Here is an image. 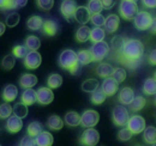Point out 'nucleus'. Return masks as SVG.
Here are the masks:
<instances>
[{
    "mask_svg": "<svg viewBox=\"0 0 156 146\" xmlns=\"http://www.w3.org/2000/svg\"><path fill=\"white\" fill-rule=\"evenodd\" d=\"M144 54V44L137 38H129L125 41L124 47L118 53L119 60L129 68L135 70L139 66L142 56Z\"/></svg>",
    "mask_w": 156,
    "mask_h": 146,
    "instance_id": "f257e3e1",
    "label": "nucleus"
},
{
    "mask_svg": "<svg viewBox=\"0 0 156 146\" xmlns=\"http://www.w3.org/2000/svg\"><path fill=\"white\" fill-rule=\"evenodd\" d=\"M59 66L67 70L71 74H77L80 65L77 62V53L72 49H65L59 55Z\"/></svg>",
    "mask_w": 156,
    "mask_h": 146,
    "instance_id": "f03ea898",
    "label": "nucleus"
},
{
    "mask_svg": "<svg viewBox=\"0 0 156 146\" xmlns=\"http://www.w3.org/2000/svg\"><path fill=\"white\" fill-rule=\"evenodd\" d=\"M138 12V5L131 0H121L119 5V13L126 20H133Z\"/></svg>",
    "mask_w": 156,
    "mask_h": 146,
    "instance_id": "7ed1b4c3",
    "label": "nucleus"
},
{
    "mask_svg": "<svg viewBox=\"0 0 156 146\" xmlns=\"http://www.w3.org/2000/svg\"><path fill=\"white\" fill-rule=\"evenodd\" d=\"M129 119H130V113L126 109L125 106L119 104V106H115L113 108V110H112V120H113L115 126L125 127Z\"/></svg>",
    "mask_w": 156,
    "mask_h": 146,
    "instance_id": "20e7f679",
    "label": "nucleus"
},
{
    "mask_svg": "<svg viewBox=\"0 0 156 146\" xmlns=\"http://www.w3.org/2000/svg\"><path fill=\"white\" fill-rule=\"evenodd\" d=\"M89 50L91 53L93 61H102L105 57L108 56L111 48H109V44L106 41H101V42L94 43Z\"/></svg>",
    "mask_w": 156,
    "mask_h": 146,
    "instance_id": "39448f33",
    "label": "nucleus"
},
{
    "mask_svg": "<svg viewBox=\"0 0 156 146\" xmlns=\"http://www.w3.org/2000/svg\"><path fill=\"white\" fill-rule=\"evenodd\" d=\"M153 22V16L151 13H149L148 11H138L137 15L133 18V24L135 28L139 31H145L150 29Z\"/></svg>",
    "mask_w": 156,
    "mask_h": 146,
    "instance_id": "423d86ee",
    "label": "nucleus"
},
{
    "mask_svg": "<svg viewBox=\"0 0 156 146\" xmlns=\"http://www.w3.org/2000/svg\"><path fill=\"white\" fill-rule=\"evenodd\" d=\"M100 141V133L95 128H85L82 133L79 143L82 146H96Z\"/></svg>",
    "mask_w": 156,
    "mask_h": 146,
    "instance_id": "0eeeda50",
    "label": "nucleus"
},
{
    "mask_svg": "<svg viewBox=\"0 0 156 146\" xmlns=\"http://www.w3.org/2000/svg\"><path fill=\"white\" fill-rule=\"evenodd\" d=\"M100 121V115L96 110L88 109L80 115V126L84 128H94Z\"/></svg>",
    "mask_w": 156,
    "mask_h": 146,
    "instance_id": "6e6552de",
    "label": "nucleus"
},
{
    "mask_svg": "<svg viewBox=\"0 0 156 146\" xmlns=\"http://www.w3.org/2000/svg\"><path fill=\"white\" fill-rule=\"evenodd\" d=\"M126 127L130 129V132L132 134H140V133H143L144 128L147 127L145 119L140 115H132V116H130V119L126 123Z\"/></svg>",
    "mask_w": 156,
    "mask_h": 146,
    "instance_id": "1a4fd4ad",
    "label": "nucleus"
},
{
    "mask_svg": "<svg viewBox=\"0 0 156 146\" xmlns=\"http://www.w3.org/2000/svg\"><path fill=\"white\" fill-rule=\"evenodd\" d=\"M53 99H54L53 90L49 89L48 86H42L36 91V102L41 106H48L53 102Z\"/></svg>",
    "mask_w": 156,
    "mask_h": 146,
    "instance_id": "9d476101",
    "label": "nucleus"
},
{
    "mask_svg": "<svg viewBox=\"0 0 156 146\" xmlns=\"http://www.w3.org/2000/svg\"><path fill=\"white\" fill-rule=\"evenodd\" d=\"M42 62V57L37 50H29L24 57V66L28 70H36L39 68Z\"/></svg>",
    "mask_w": 156,
    "mask_h": 146,
    "instance_id": "9b49d317",
    "label": "nucleus"
},
{
    "mask_svg": "<svg viewBox=\"0 0 156 146\" xmlns=\"http://www.w3.org/2000/svg\"><path fill=\"white\" fill-rule=\"evenodd\" d=\"M77 7L78 6L76 0H62V2L60 5V12L67 20H71L73 18V15H75Z\"/></svg>",
    "mask_w": 156,
    "mask_h": 146,
    "instance_id": "f8f14e48",
    "label": "nucleus"
},
{
    "mask_svg": "<svg viewBox=\"0 0 156 146\" xmlns=\"http://www.w3.org/2000/svg\"><path fill=\"white\" fill-rule=\"evenodd\" d=\"M101 90L105 92V95L108 97L114 96L119 90V83L113 78V77H108L105 78L102 84H101Z\"/></svg>",
    "mask_w": 156,
    "mask_h": 146,
    "instance_id": "ddd939ff",
    "label": "nucleus"
},
{
    "mask_svg": "<svg viewBox=\"0 0 156 146\" xmlns=\"http://www.w3.org/2000/svg\"><path fill=\"white\" fill-rule=\"evenodd\" d=\"M119 25H120V18L119 16L112 13V15H108L106 19H105V31L108 33V34H114L119 29Z\"/></svg>",
    "mask_w": 156,
    "mask_h": 146,
    "instance_id": "4468645a",
    "label": "nucleus"
},
{
    "mask_svg": "<svg viewBox=\"0 0 156 146\" xmlns=\"http://www.w3.org/2000/svg\"><path fill=\"white\" fill-rule=\"evenodd\" d=\"M90 17H91V13L87 9V6H78L75 15H73L75 20L79 23L80 25H85L88 22H90Z\"/></svg>",
    "mask_w": 156,
    "mask_h": 146,
    "instance_id": "2eb2a0df",
    "label": "nucleus"
},
{
    "mask_svg": "<svg viewBox=\"0 0 156 146\" xmlns=\"http://www.w3.org/2000/svg\"><path fill=\"white\" fill-rule=\"evenodd\" d=\"M135 98V91L129 88V86H125L122 89H120L119 91V95H118V101L120 102V104L122 106H129L132 99Z\"/></svg>",
    "mask_w": 156,
    "mask_h": 146,
    "instance_id": "dca6fc26",
    "label": "nucleus"
},
{
    "mask_svg": "<svg viewBox=\"0 0 156 146\" xmlns=\"http://www.w3.org/2000/svg\"><path fill=\"white\" fill-rule=\"evenodd\" d=\"M6 129L10 133H18L23 127V119H20L16 115H11L6 119Z\"/></svg>",
    "mask_w": 156,
    "mask_h": 146,
    "instance_id": "f3484780",
    "label": "nucleus"
},
{
    "mask_svg": "<svg viewBox=\"0 0 156 146\" xmlns=\"http://www.w3.org/2000/svg\"><path fill=\"white\" fill-rule=\"evenodd\" d=\"M41 30L47 36H54L59 31V24L53 19H46V20H43V25H42Z\"/></svg>",
    "mask_w": 156,
    "mask_h": 146,
    "instance_id": "a211bd4d",
    "label": "nucleus"
},
{
    "mask_svg": "<svg viewBox=\"0 0 156 146\" xmlns=\"http://www.w3.org/2000/svg\"><path fill=\"white\" fill-rule=\"evenodd\" d=\"M37 82V77L31 73H25L20 78V85L23 89H33Z\"/></svg>",
    "mask_w": 156,
    "mask_h": 146,
    "instance_id": "6ab92c4d",
    "label": "nucleus"
},
{
    "mask_svg": "<svg viewBox=\"0 0 156 146\" xmlns=\"http://www.w3.org/2000/svg\"><path fill=\"white\" fill-rule=\"evenodd\" d=\"M18 96V89L13 84H9L2 90V99L5 102H13Z\"/></svg>",
    "mask_w": 156,
    "mask_h": 146,
    "instance_id": "aec40b11",
    "label": "nucleus"
},
{
    "mask_svg": "<svg viewBox=\"0 0 156 146\" xmlns=\"http://www.w3.org/2000/svg\"><path fill=\"white\" fill-rule=\"evenodd\" d=\"M35 141H36L37 146H52L53 141H54V138L49 132L42 130L39 135L35 137Z\"/></svg>",
    "mask_w": 156,
    "mask_h": 146,
    "instance_id": "412c9836",
    "label": "nucleus"
},
{
    "mask_svg": "<svg viewBox=\"0 0 156 146\" xmlns=\"http://www.w3.org/2000/svg\"><path fill=\"white\" fill-rule=\"evenodd\" d=\"M96 74L101 78H108V77H112L113 71H114V67L111 65V64H107V62H101L96 66Z\"/></svg>",
    "mask_w": 156,
    "mask_h": 146,
    "instance_id": "4be33fe9",
    "label": "nucleus"
},
{
    "mask_svg": "<svg viewBox=\"0 0 156 146\" xmlns=\"http://www.w3.org/2000/svg\"><path fill=\"white\" fill-rule=\"evenodd\" d=\"M20 102L25 106H33L36 102V91L34 89H24L20 96Z\"/></svg>",
    "mask_w": 156,
    "mask_h": 146,
    "instance_id": "5701e85b",
    "label": "nucleus"
},
{
    "mask_svg": "<svg viewBox=\"0 0 156 146\" xmlns=\"http://www.w3.org/2000/svg\"><path fill=\"white\" fill-rule=\"evenodd\" d=\"M64 123H66L69 127H77L80 123V115L77 111H67L64 117Z\"/></svg>",
    "mask_w": 156,
    "mask_h": 146,
    "instance_id": "b1692460",
    "label": "nucleus"
},
{
    "mask_svg": "<svg viewBox=\"0 0 156 146\" xmlns=\"http://www.w3.org/2000/svg\"><path fill=\"white\" fill-rule=\"evenodd\" d=\"M90 28L87 25H82L79 26L76 31V40L79 43H85L87 41L90 40Z\"/></svg>",
    "mask_w": 156,
    "mask_h": 146,
    "instance_id": "393cba45",
    "label": "nucleus"
},
{
    "mask_svg": "<svg viewBox=\"0 0 156 146\" xmlns=\"http://www.w3.org/2000/svg\"><path fill=\"white\" fill-rule=\"evenodd\" d=\"M143 139L147 144H155L156 143V127L154 126H147L143 130Z\"/></svg>",
    "mask_w": 156,
    "mask_h": 146,
    "instance_id": "a878e982",
    "label": "nucleus"
},
{
    "mask_svg": "<svg viewBox=\"0 0 156 146\" xmlns=\"http://www.w3.org/2000/svg\"><path fill=\"white\" fill-rule=\"evenodd\" d=\"M47 127L52 130H60L64 127V121L58 115H51L47 120Z\"/></svg>",
    "mask_w": 156,
    "mask_h": 146,
    "instance_id": "bb28decb",
    "label": "nucleus"
},
{
    "mask_svg": "<svg viewBox=\"0 0 156 146\" xmlns=\"http://www.w3.org/2000/svg\"><path fill=\"white\" fill-rule=\"evenodd\" d=\"M143 92L148 96L156 95V79L155 78H147L143 83Z\"/></svg>",
    "mask_w": 156,
    "mask_h": 146,
    "instance_id": "cd10ccee",
    "label": "nucleus"
},
{
    "mask_svg": "<svg viewBox=\"0 0 156 146\" xmlns=\"http://www.w3.org/2000/svg\"><path fill=\"white\" fill-rule=\"evenodd\" d=\"M42 25H43V19L41 18L40 16H31L30 18L28 19L27 22V26L29 30H33V31H37L42 29Z\"/></svg>",
    "mask_w": 156,
    "mask_h": 146,
    "instance_id": "c85d7f7f",
    "label": "nucleus"
},
{
    "mask_svg": "<svg viewBox=\"0 0 156 146\" xmlns=\"http://www.w3.org/2000/svg\"><path fill=\"white\" fill-rule=\"evenodd\" d=\"M62 82H64V79H62V77L58 74V73H52L48 78H47V85H48V88L49 89H58L61 86V84H62Z\"/></svg>",
    "mask_w": 156,
    "mask_h": 146,
    "instance_id": "c756f323",
    "label": "nucleus"
},
{
    "mask_svg": "<svg viewBox=\"0 0 156 146\" xmlns=\"http://www.w3.org/2000/svg\"><path fill=\"white\" fill-rule=\"evenodd\" d=\"M98 88H100V83H98L96 79H93V78L87 79V80H84V82L82 83V90L84 92H90V93H93L95 90H98Z\"/></svg>",
    "mask_w": 156,
    "mask_h": 146,
    "instance_id": "7c9ffc66",
    "label": "nucleus"
},
{
    "mask_svg": "<svg viewBox=\"0 0 156 146\" xmlns=\"http://www.w3.org/2000/svg\"><path fill=\"white\" fill-rule=\"evenodd\" d=\"M145 104H147V99L143 96H135V98L129 106H130L131 111H139L145 107Z\"/></svg>",
    "mask_w": 156,
    "mask_h": 146,
    "instance_id": "2f4dec72",
    "label": "nucleus"
},
{
    "mask_svg": "<svg viewBox=\"0 0 156 146\" xmlns=\"http://www.w3.org/2000/svg\"><path fill=\"white\" fill-rule=\"evenodd\" d=\"M91 61H93V57H91L90 50L83 49V50H79L77 53V62L80 66H85V65L90 64Z\"/></svg>",
    "mask_w": 156,
    "mask_h": 146,
    "instance_id": "473e14b6",
    "label": "nucleus"
},
{
    "mask_svg": "<svg viewBox=\"0 0 156 146\" xmlns=\"http://www.w3.org/2000/svg\"><path fill=\"white\" fill-rule=\"evenodd\" d=\"M105 37H106V31L102 28L95 26L94 29L90 30V40L93 41V43L105 41Z\"/></svg>",
    "mask_w": 156,
    "mask_h": 146,
    "instance_id": "72a5a7b5",
    "label": "nucleus"
},
{
    "mask_svg": "<svg viewBox=\"0 0 156 146\" xmlns=\"http://www.w3.org/2000/svg\"><path fill=\"white\" fill-rule=\"evenodd\" d=\"M27 130H28V135L35 138L36 135H39L40 133L43 130V126H42V123L39 122V121H33V122H30L28 125Z\"/></svg>",
    "mask_w": 156,
    "mask_h": 146,
    "instance_id": "f704fd0d",
    "label": "nucleus"
},
{
    "mask_svg": "<svg viewBox=\"0 0 156 146\" xmlns=\"http://www.w3.org/2000/svg\"><path fill=\"white\" fill-rule=\"evenodd\" d=\"M25 47L28 48V50H37L41 47V41L37 36L30 35L25 38Z\"/></svg>",
    "mask_w": 156,
    "mask_h": 146,
    "instance_id": "c9c22d12",
    "label": "nucleus"
},
{
    "mask_svg": "<svg viewBox=\"0 0 156 146\" xmlns=\"http://www.w3.org/2000/svg\"><path fill=\"white\" fill-rule=\"evenodd\" d=\"M126 40H127V38H125L124 36H114L112 38V41H111L109 48H112L113 52H115L118 54V53L121 50V48L124 47V43H125Z\"/></svg>",
    "mask_w": 156,
    "mask_h": 146,
    "instance_id": "e433bc0d",
    "label": "nucleus"
},
{
    "mask_svg": "<svg viewBox=\"0 0 156 146\" xmlns=\"http://www.w3.org/2000/svg\"><path fill=\"white\" fill-rule=\"evenodd\" d=\"M28 106H25V104H23L22 102L20 103H16L15 104V107H12V114L13 115H16V116H18L20 119H24L27 115H28Z\"/></svg>",
    "mask_w": 156,
    "mask_h": 146,
    "instance_id": "4c0bfd02",
    "label": "nucleus"
},
{
    "mask_svg": "<svg viewBox=\"0 0 156 146\" xmlns=\"http://www.w3.org/2000/svg\"><path fill=\"white\" fill-rule=\"evenodd\" d=\"M87 9L89 10L91 15H95V13H101V11L103 10V6H102L101 0H89Z\"/></svg>",
    "mask_w": 156,
    "mask_h": 146,
    "instance_id": "58836bf2",
    "label": "nucleus"
},
{
    "mask_svg": "<svg viewBox=\"0 0 156 146\" xmlns=\"http://www.w3.org/2000/svg\"><path fill=\"white\" fill-rule=\"evenodd\" d=\"M16 65V57L12 54H7L4 56L2 61H1V67L5 70V71H10L15 67Z\"/></svg>",
    "mask_w": 156,
    "mask_h": 146,
    "instance_id": "ea45409f",
    "label": "nucleus"
},
{
    "mask_svg": "<svg viewBox=\"0 0 156 146\" xmlns=\"http://www.w3.org/2000/svg\"><path fill=\"white\" fill-rule=\"evenodd\" d=\"M106 98H107V96L105 95V92L98 88V90H95V91L91 93V98L90 99H91V103L93 104L100 106V104H102L106 101Z\"/></svg>",
    "mask_w": 156,
    "mask_h": 146,
    "instance_id": "a19ab883",
    "label": "nucleus"
},
{
    "mask_svg": "<svg viewBox=\"0 0 156 146\" xmlns=\"http://www.w3.org/2000/svg\"><path fill=\"white\" fill-rule=\"evenodd\" d=\"M28 4V0H6L4 10H16L22 9Z\"/></svg>",
    "mask_w": 156,
    "mask_h": 146,
    "instance_id": "79ce46f5",
    "label": "nucleus"
},
{
    "mask_svg": "<svg viewBox=\"0 0 156 146\" xmlns=\"http://www.w3.org/2000/svg\"><path fill=\"white\" fill-rule=\"evenodd\" d=\"M12 115V106L9 102H5L0 104V119L5 120Z\"/></svg>",
    "mask_w": 156,
    "mask_h": 146,
    "instance_id": "37998d69",
    "label": "nucleus"
},
{
    "mask_svg": "<svg viewBox=\"0 0 156 146\" xmlns=\"http://www.w3.org/2000/svg\"><path fill=\"white\" fill-rule=\"evenodd\" d=\"M28 54V48L23 44H17L16 47H13L12 49V55L15 57H18V59H24L25 55Z\"/></svg>",
    "mask_w": 156,
    "mask_h": 146,
    "instance_id": "c03bdc74",
    "label": "nucleus"
},
{
    "mask_svg": "<svg viewBox=\"0 0 156 146\" xmlns=\"http://www.w3.org/2000/svg\"><path fill=\"white\" fill-rule=\"evenodd\" d=\"M132 133L130 132V129L126 127H121V129L118 132V134H117V138H118V140H120V141H129L131 138H132Z\"/></svg>",
    "mask_w": 156,
    "mask_h": 146,
    "instance_id": "a18cd8bd",
    "label": "nucleus"
},
{
    "mask_svg": "<svg viewBox=\"0 0 156 146\" xmlns=\"http://www.w3.org/2000/svg\"><path fill=\"white\" fill-rule=\"evenodd\" d=\"M112 77L117 80L118 83H122V82L126 79V77H127V73L125 71V68H122V67H117V68H114Z\"/></svg>",
    "mask_w": 156,
    "mask_h": 146,
    "instance_id": "49530a36",
    "label": "nucleus"
},
{
    "mask_svg": "<svg viewBox=\"0 0 156 146\" xmlns=\"http://www.w3.org/2000/svg\"><path fill=\"white\" fill-rule=\"evenodd\" d=\"M20 20V15L17 12H12V13H10L6 17V25L10 26V28H15L16 25H18Z\"/></svg>",
    "mask_w": 156,
    "mask_h": 146,
    "instance_id": "de8ad7c7",
    "label": "nucleus"
},
{
    "mask_svg": "<svg viewBox=\"0 0 156 146\" xmlns=\"http://www.w3.org/2000/svg\"><path fill=\"white\" fill-rule=\"evenodd\" d=\"M105 16L102 13H95V15H91L90 17V22L93 23L94 26H98L101 28L103 24H105Z\"/></svg>",
    "mask_w": 156,
    "mask_h": 146,
    "instance_id": "09e8293b",
    "label": "nucleus"
},
{
    "mask_svg": "<svg viewBox=\"0 0 156 146\" xmlns=\"http://www.w3.org/2000/svg\"><path fill=\"white\" fill-rule=\"evenodd\" d=\"M37 6L43 11H49L54 6V0H37Z\"/></svg>",
    "mask_w": 156,
    "mask_h": 146,
    "instance_id": "8fccbe9b",
    "label": "nucleus"
},
{
    "mask_svg": "<svg viewBox=\"0 0 156 146\" xmlns=\"http://www.w3.org/2000/svg\"><path fill=\"white\" fill-rule=\"evenodd\" d=\"M20 146H37V145H36L35 138H33L30 135H24L22 138V140H20Z\"/></svg>",
    "mask_w": 156,
    "mask_h": 146,
    "instance_id": "3c124183",
    "label": "nucleus"
},
{
    "mask_svg": "<svg viewBox=\"0 0 156 146\" xmlns=\"http://www.w3.org/2000/svg\"><path fill=\"white\" fill-rule=\"evenodd\" d=\"M101 2H102V6L105 10H111L114 7L117 0H101Z\"/></svg>",
    "mask_w": 156,
    "mask_h": 146,
    "instance_id": "603ef678",
    "label": "nucleus"
},
{
    "mask_svg": "<svg viewBox=\"0 0 156 146\" xmlns=\"http://www.w3.org/2000/svg\"><path fill=\"white\" fill-rule=\"evenodd\" d=\"M148 61H149L150 65L156 66V48L153 49V50L149 53V55H148Z\"/></svg>",
    "mask_w": 156,
    "mask_h": 146,
    "instance_id": "864d4df0",
    "label": "nucleus"
},
{
    "mask_svg": "<svg viewBox=\"0 0 156 146\" xmlns=\"http://www.w3.org/2000/svg\"><path fill=\"white\" fill-rule=\"evenodd\" d=\"M142 4L148 9H156V0H142Z\"/></svg>",
    "mask_w": 156,
    "mask_h": 146,
    "instance_id": "5fc2aeb1",
    "label": "nucleus"
},
{
    "mask_svg": "<svg viewBox=\"0 0 156 146\" xmlns=\"http://www.w3.org/2000/svg\"><path fill=\"white\" fill-rule=\"evenodd\" d=\"M150 31H151V34L156 35V17L155 18H153L151 25H150Z\"/></svg>",
    "mask_w": 156,
    "mask_h": 146,
    "instance_id": "6e6d98bb",
    "label": "nucleus"
},
{
    "mask_svg": "<svg viewBox=\"0 0 156 146\" xmlns=\"http://www.w3.org/2000/svg\"><path fill=\"white\" fill-rule=\"evenodd\" d=\"M5 30H6V24L2 23V22H0V36L5 34Z\"/></svg>",
    "mask_w": 156,
    "mask_h": 146,
    "instance_id": "4d7b16f0",
    "label": "nucleus"
},
{
    "mask_svg": "<svg viewBox=\"0 0 156 146\" xmlns=\"http://www.w3.org/2000/svg\"><path fill=\"white\" fill-rule=\"evenodd\" d=\"M5 4H6V0H0V9H5Z\"/></svg>",
    "mask_w": 156,
    "mask_h": 146,
    "instance_id": "13d9d810",
    "label": "nucleus"
},
{
    "mask_svg": "<svg viewBox=\"0 0 156 146\" xmlns=\"http://www.w3.org/2000/svg\"><path fill=\"white\" fill-rule=\"evenodd\" d=\"M131 1H133V2H137V1H138V0H131Z\"/></svg>",
    "mask_w": 156,
    "mask_h": 146,
    "instance_id": "bf43d9fd",
    "label": "nucleus"
},
{
    "mask_svg": "<svg viewBox=\"0 0 156 146\" xmlns=\"http://www.w3.org/2000/svg\"><path fill=\"white\" fill-rule=\"evenodd\" d=\"M154 78L156 79V71H155V74H154Z\"/></svg>",
    "mask_w": 156,
    "mask_h": 146,
    "instance_id": "052dcab7",
    "label": "nucleus"
},
{
    "mask_svg": "<svg viewBox=\"0 0 156 146\" xmlns=\"http://www.w3.org/2000/svg\"><path fill=\"white\" fill-rule=\"evenodd\" d=\"M151 146H156V143H155V144H153V145H151Z\"/></svg>",
    "mask_w": 156,
    "mask_h": 146,
    "instance_id": "680f3d73",
    "label": "nucleus"
},
{
    "mask_svg": "<svg viewBox=\"0 0 156 146\" xmlns=\"http://www.w3.org/2000/svg\"><path fill=\"white\" fill-rule=\"evenodd\" d=\"M155 104H156V97H155Z\"/></svg>",
    "mask_w": 156,
    "mask_h": 146,
    "instance_id": "e2e57ef3",
    "label": "nucleus"
},
{
    "mask_svg": "<svg viewBox=\"0 0 156 146\" xmlns=\"http://www.w3.org/2000/svg\"><path fill=\"white\" fill-rule=\"evenodd\" d=\"M138 146H143V145H138Z\"/></svg>",
    "mask_w": 156,
    "mask_h": 146,
    "instance_id": "0e129e2a",
    "label": "nucleus"
},
{
    "mask_svg": "<svg viewBox=\"0 0 156 146\" xmlns=\"http://www.w3.org/2000/svg\"><path fill=\"white\" fill-rule=\"evenodd\" d=\"M0 146H1V145H0Z\"/></svg>",
    "mask_w": 156,
    "mask_h": 146,
    "instance_id": "69168bd1",
    "label": "nucleus"
}]
</instances>
